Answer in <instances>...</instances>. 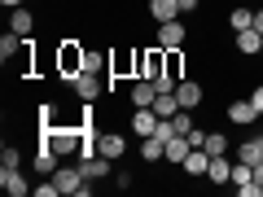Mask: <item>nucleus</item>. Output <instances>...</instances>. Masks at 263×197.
Returning a JSON list of instances; mask_svg holds the SVG:
<instances>
[{
	"label": "nucleus",
	"instance_id": "1",
	"mask_svg": "<svg viewBox=\"0 0 263 197\" xmlns=\"http://www.w3.org/2000/svg\"><path fill=\"white\" fill-rule=\"evenodd\" d=\"M44 141L53 145L57 153H79V145H84V127H57V123H44Z\"/></svg>",
	"mask_w": 263,
	"mask_h": 197
},
{
	"label": "nucleus",
	"instance_id": "2",
	"mask_svg": "<svg viewBox=\"0 0 263 197\" xmlns=\"http://www.w3.org/2000/svg\"><path fill=\"white\" fill-rule=\"evenodd\" d=\"M70 88H75V96H79L84 105H92L97 96L105 92V79H101V75H88V70H79V75L70 79Z\"/></svg>",
	"mask_w": 263,
	"mask_h": 197
},
{
	"label": "nucleus",
	"instance_id": "3",
	"mask_svg": "<svg viewBox=\"0 0 263 197\" xmlns=\"http://www.w3.org/2000/svg\"><path fill=\"white\" fill-rule=\"evenodd\" d=\"M184 22H180V18H171V22H158V35H154V44H158V48H167V53H171V48H184Z\"/></svg>",
	"mask_w": 263,
	"mask_h": 197
},
{
	"label": "nucleus",
	"instance_id": "4",
	"mask_svg": "<svg viewBox=\"0 0 263 197\" xmlns=\"http://www.w3.org/2000/svg\"><path fill=\"white\" fill-rule=\"evenodd\" d=\"M202 96H206V92H202V84H197V79H180V84H176V101H180V110H197V105H202Z\"/></svg>",
	"mask_w": 263,
	"mask_h": 197
},
{
	"label": "nucleus",
	"instance_id": "5",
	"mask_svg": "<svg viewBox=\"0 0 263 197\" xmlns=\"http://www.w3.org/2000/svg\"><path fill=\"white\" fill-rule=\"evenodd\" d=\"M0 188H5V193H9V197H22V193H31V188H35V184H27L18 167H0Z\"/></svg>",
	"mask_w": 263,
	"mask_h": 197
},
{
	"label": "nucleus",
	"instance_id": "6",
	"mask_svg": "<svg viewBox=\"0 0 263 197\" xmlns=\"http://www.w3.org/2000/svg\"><path fill=\"white\" fill-rule=\"evenodd\" d=\"M154 127H158V114L149 110V105H136V114H132V131H136V136H154Z\"/></svg>",
	"mask_w": 263,
	"mask_h": 197
},
{
	"label": "nucleus",
	"instance_id": "7",
	"mask_svg": "<svg viewBox=\"0 0 263 197\" xmlns=\"http://www.w3.org/2000/svg\"><path fill=\"white\" fill-rule=\"evenodd\" d=\"M79 70H84V48L79 44H62V75L75 79Z\"/></svg>",
	"mask_w": 263,
	"mask_h": 197
},
{
	"label": "nucleus",
	"instance_id": "8",
	"mask_svg": "<svg viewBox=\"0 0 263 197\" xmlns=\"http://www.w3.org/2000/svg\"><path fill=\"white\" fill-rule=\"evenodd\" d=\"M123 149H127V145H123L119 131H101V136H97V153H105L110 162H119V158H123Z\"/></svg>",
	"mask_w": 263,
	"mask_h": 197
},
{
	"label": "nucleus",
	"instance_id": "9",
	"mask_svg": "<svg viewBox=\"0 0 263 197\" xmlns=\"http://www.w3.org/2000/svg\"><path fill=\"white\" fill-rule=\"evenodd\" d=\"M233 44H237V53L254 57V53L263 48V31H259V27H246V31H237V40H233Z\"/></svg>",
	"mask_w": 263,
	"mask_h": 197
},
{
	"label": "nucleus",
	"instance_id": "10",
	"mask_svg": "<svg viewBox=\"0 0 263 197\" xmlns=\"http://www.w3.org/2000/svg\"><path fill=\"white\" fill-rule=\"evenodd\" d=\"M57 158H62V153H57L53 145H48L44 136H40V149H35V171H40V175H53V171H57Z\"/></svg>",
	"mask_w": 263,
	"mask_h": 197
},
{
	"label": "nucleus",
	"instance_id": "11",
	"mask_svg": "<svg viewBox=\"0 0 263 197\" xmlns=\"http://www.w3.org/2000/svg\"><path fill=\"white\" fill-rule=\"evenodd\" d=\"M228 119H233L237 127H250V123L259 119V110H254V101L246 96V101H233V105H228Z\"/></svg>",
	"mask_w": 263,
	"mask_h": 197
},
{
	"label": "nucleus",
	"instance_id": "12",
	"mask_svg": "<svg viewBox=\"0 0 263 197\" xmlns=\"http://www.w3.org/2000/svg\"><path fill=\"white\" fill-rule=\"evenodd\" d=\"M79 171H84L88 180H105V175H110V158H105V153H92V158H79Z\"/></svg>",
	"mask_w": 263,
	"mask_h": 197
},
{
	"label": "nucleus",
	"instance_id": "13",
	"mask_svg": "<svg viewBox=\"0 0 263 197\" xmlns=\"http://www.w3.org/2000/svg\"><path fill=\"white\" fill-rule=\"evenodd\" d=\"M149 18H154V22L180 18V0H149Z\"/></svg>",
	"mask_w": 263,
	"mask_h": 197
},
{
	"label": "nucleus",
	"instance_id": "14",
	"mask_svg": "<svg viewBox=\"0 0 263 197\" xmlns=\"http://www.w3.org/2000/svg\"><path fill=\"white\" fill-rule=\"evenodd\" d=\"M206 180H211V184H228V180H233V162H228L224 153H219V158H211V167H206Z\"/></svg>",
	"mask_w": 263,
	"mask_h": 197
},
{
	"label": "nucleus",
	"instance_id": "15",
	"mask_svg": "<svg viewBox=\"0 0 263 197\" xmlns=\"http://www.w3.org/2000/svg\"><path fill=\"white\" fill-rule=\"evenodd\" d=\"M149 110L158 114V119H176V114H180V101H176V92H158Z\"/></svg>",
	"mask_w": 263,
	"mask_h": 197
},
{
	"label": "nucleus",
	"instance_id": "16",
	"mask_svg": "<svg viewBox=\"0 0 263 197\" xmlns=\"http://www.w3.org/2000/svg\"><path fill=\"white\" fill-rule=\"evenodd\" d=\"M9 31H18V35H31V31H35V13L18 5V9L9 13Z\"/></svg>",
	"mask_w": 263,
	"mask_h": 197
},
{
	"label": "nucleus",
	"instance_id": "17",
	"mask_svg": "<svg viewBox=\"0 0 263 197\" xmlns=\"http://www.w3.org/2000/svg\"><path fill=\"white\" fill-rule=\"evenodd\" d=\"M154 96H158L154 79H136V84H132V105H154Z\"/></svg>",
	"mask_w": 263,
	"mask_h": 197
},
{
	"label": "nucleus",
	"instance_id": "18",
	"mask_svg": "<svg viewBox=\"0 0 263 197\" xmlns=\"http://www.w3.org/2000/svg\"><path fill=\"white\" fill-rule=\"evenodd\" d=\"M141 158H145V162L167 158V141H162V136H145V141H141Z\"/></svg>",
	"mask_w": 263,
	"mask_h": 197
},
{
	"label": "nucleus",
	"instance_id": "19",
	"mask_svg": "<svg viewBox=\"0 0 263 197\" xmlns=\"http://www.w3.org/2000/svg\"><path fill=\"white\" fill-rule=\"evenodd\" d=\"M237 162H263V136H250V141L241 145V149H237Z\"/></svg>",
	"mask_w": 263,
	"mask_h": 197
},
{
	"label": "nucleus",
	"instance_id": "20",
	"mask_svg": "<svg viewBox=\"0 0 263 197\" xmlns=\"http://www.w3.org/2000/svg\"><path fill=\"white\" fill-rule=\"evenodd\" d=\"M206 167H211V153H206V149H189V158H184V171H189V175H206Z\"/></svg>",
	"mask_w": 263,
	"mask_h": 197
},
{
	"label": "nucleus",
	"instance_id": "21",
	"mask_svg": "<svg viewBox=\"0 0 263 197\" xmlns=\"http://www.w3.org/2000/svg\"><path fill=\"white\" fill-rule=\"evenodd\" d=\"M189 149H193V145H189V136H171V141H167V162H180V167H184Z\"/></svg>",
	"mask_w": 263,
	"mask_h": 197
},
{
	"label": "nucleus",
	"instance_id": "22",
	"mask_svg": "<svg viewBox=\"0 0 263 197\" xmlns=\"http://www.w3.org/2000/svg\"><path fill=\"white\" fill-rule=\"evenodd\" d=\"M105 66H110V57H105V53H97V48H84V70H88V75H101Z\"/></svg>",
	"mask_w": 263,
	"mask_h": 197
},
{
	"label": "nucleus",
	"instance_id": "23",
	"mask_svg": "<svg viewBox=\"0 0 263 197\" xmlns=\"http://www.w3.org/2000/svg\"><path fill=\"white\" fill-rule=\"evenodd\" d=\"M228 27H233V31L254 27V9H233V13H228Z\"/></svg>",
	"mask_w": 263,
	"mask_h": 197
},
{
	"label": "nucleus",
	"instance_id": "24",
	"mask_svg": "<svg viewBox=\"0 0 263 197\" xmlns=\"http://www.w3.org/2000/svg\"><path fill=\"white\" fill-rule=\"evenodd\" d=\"M206 153H211V158L228 153V136H224V131H211V136H206Z\"/></svg>",
	"mask_w": 263,
	"mask_h": 197
},
{
	"label": "nucleus",
	"instance_id": "25",
	"mask_svg": "<svg viewBox=\"0 0 263 197\" xmlns=\"http://www.w3.org/2000/svg\"><path fill=\"white\" fill-rule=\"evenodd\" d=\"M31 193H35V197H57V193H62V188H57V180L48 175L44 184H35V188H31Z\"/></svg>",
	"mask_w": 263,
	"mask_h": 197
},
{
	"label": "nucleus",
	"instance_id": "26",
	"mask_svg": "<svg viewBox=\"0 0 263 197\" xmlns=\"http://www.w3.org/2000/svg\"><path fill=\"white\" fill-rule=\"evenodd\" d=\"M206 136H211V131H202V127H189V145H193V149H206Z\"/></svg>",
	"mask_w": 263,
	"mask_h": 197
},
{
	"label": "nucleus",
	"instance_id": "27",
	"mask_svg": "<svg viewBox=\"0 0 263 197\" xmlns=\"http://www.w3.org/2000/svg\"><path fill=\"white\" fill-rule=\"evenodd\" d=\"M18 149H13V145H5V149H0V167H18Z\"/></svg>",
	"mask_w": 263,
	"mask_h": 197
},
{
	"label": "nucleus",
	"instance_id": "28",
	"mask_svg": "<svg viewBox=\"0 0 263 197\" xmlns=\"http://www.w3.org/2000/svg\"><path fill=\"white\" fill-rule=\"evenodd\" d=\"M250 101H254V110L263 114V84H259V88H254V92H250Z\"/></svg>",
	"mask_w": 263,
	"mask_h": 197
},
{
	"label": "nucleus",
	"instance_id": "29",
	"mask_svg": "<svg viewBox=\"0 0 263 197\" xmlns=\"http://www.w3.org/2000/svg\"><path fill=\"white\" fill-rule=\"evenodd\" d=\"M197 5H202V0H180V13H193Z\"/></svg>",
	"mask_w": 263,
	"mask_h": 197
},
{
	"label": "nucleus",
	"instance_id": "30",
	"mask_svg": "<svg viewBox=\"0 0 263 197\" xmlns=\"http://www.w3.org/2000/svg\"><path fill=\"white\" fill-rule=\"evenodd\" d=\"M254 184H263V162H254Z\"/></svg>",
	"mask_w": 263,
	"mask_h": 197
},
{
	"label": "nucleus",
	"instance_id": "31",
	"mask_svg": "<svg viewBox=\"0 0 263 197\" xmlns=\"http://www.w3.org/2000/svg\"><path fill=\"white\" fill-rule=\"evenodd\" d=\"M254 27H259V31H263V9H254Z\"/></svg>",
	"mask_w": 263,
	"mask_h": 197
},
{
	"label": "nucleus",
	"instance_id": "32",
	"mask_svg": "<svg viewBox=\"0 0 263 197\" xmlns=\"http://www.w3.org/2000/svg\"><path fill=\"white\" fill-rule=\"evenodd\" d=\"M0 5H5V9H18V5H22V0H0Z\"/></svg>",
	"mask_w": 263,
	"mask_h": 197
},
{
	"label": "nucleus",
	"instance_id": "33",
	"mask_svg": "<svg viewBox=\"0 0 263 197\" xmlns=\"http://www.w3.org/2000/svg\"><path fill=\"white\" fill-rule=\"evenodd\" d=\"M259 53H263V48H259Z\"/></svg>",
	"mask_w": 263,
	"mask_h": 197
}]
</instances>
